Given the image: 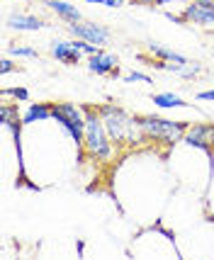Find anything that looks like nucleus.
Wrapping results in <instances>:
<instances>
[{"instance_id": "obj_2", "label": "nucleus", "mask_w": 214, "mask_h": 260, "mask_svg": "<svg viewBox=\"0 0 214 260\" xmlns=\"http://www.w3.org/2000/svg\"><path fill=\"white\" fill-rule=\"evenodd\" d=\"M110 134L105 129V122L98 112L88 110L85 112V148L90 153L93 158H100V160H107L110 153H112V146H110Z\"/></svg>"}, {"instance_id": "obj_12", "label": "nucleus", "mask_w": 214, "mask_h": 260, "mask_svg": "<svg viewBox=\"0 0 214 260\" xmlns=\"http://www.w3.org/2000/svg\"><path fill=\"white\" fill-rule=\"evenodd\" d=\"M154 105L163 107V110H170V107H185L188 102H182L178 95L173 92H161V95H154Z\"/></svg>"}, {"instance_id": "obj_16", "label": "nucleus", "mask_w": 214, "mask_h": 260, "mask_svg": "<svg viewBox=\"0 0 214 260\" xmlns=\"http://www.w3.org/2000/svg\"><path fill=\"white\" fill-rule=\"evenodd\" d=\"M8 95H15L17 100H27V98H29V92L24 90V88H12V90H3V98H8Z\"/></svg>"}, {"instance_id": "obj_18", "label": "nucleus", "mask_w": 214, "mask_h": 260, "mask_svg": "<svg viewBox=\"0 0 214 260\" xmlns=\"http://www.w3.org/2000/svg\"><path fill=\"white\" fill-rule=\"evenodd\" d=\"M192 3H197V5H202V8H209V10H214V0H192Z\"/></svg>"}, {"instance_id": "obj_15", "label": "nucleus", "mask_w": 214, "mask_h": 260, "mask_svg": "<svg viewBox=\"0 0 214 260\" xmlns=\"http://www.w3.org/2000/svg\"><path fill=\"white\" fill-rule=\"evenodd\" d=\"M134 80H139V83H154V80L148 78L146 73H139V71L129 73V76H124V83H134Z\"/></svg>"}, {"instance_id": "obj_3", "label": "nucleus", "mask_w": 214, "mask_h": 260, "mask_svg": "<svg viewBox=\"0 0 214 260\" xmlns=\"http://www.w3.org/2000/svg\"><path fill=\"white\" fill-rule=\"evenodd\" d=\"M139 124L144 129V134L151 139H161V141H178L185 136V124L170 122V119H158V117H141Z\"/></svg>"}, {"instance_id": "obj_19", "label": "nucleus", "mask_w": 214, "mask_h": 260, "mask_svg": "<svg viewBox=\"0 0 214 260\" xmlns=\"http://www.w3.org/2000/svg\"><path fill=\"white\" fill-rule=\"evenodd\" d=\"M0 63H3V66H0V68H3V73H8V71H12V61H10V58H3Z\"/></svg>"}, {"instance_id": "obj_10", "label": "nucleus", "mask_w": 214, "mask_h": 260, "mask_svg": "<svg viewBox=\"0 0 214 260\" xmlns=\"http://www.w3.org/2000/svg\"><path fill=\"white\" fill-rule=\"evenodd\" d=\"M51 117V107H46V105H32L27 112H24L22 122L24 124H32V122H44Z\"/></svg>"}, {"instance_id": "obj_17", "label": "nucleus", "mask_w": 214, "mask_h": 260, "mask_svg": "<svg viewBox=\"0 0 214 260\" xmlns=\"http://www.w3.org/2000/svg\"><path fill=\"white\" fill-rule=\"evenodd\" d=\"M10 54H15V56H37V51H34V49H24V46H20V49H17V46H12L10 49Z\"/></svg>"}, {"instance_id": "obj_1", "label": "nucleus", "mask_w": 214, "mask_h": 260, "mask_svg": "<svg viewBox=\"0 0 214 260\" xmlns=\"http://www.w3.org/2000/svg\"><path fill=\"white\" fill-rule=\"evenodd\" d=\"M100 117L112 141H132L134 144L136 132H144L139 119H132L127 112H122L119 107H112V105H105L100 110Z\"/></svg>"}, {"instance_id": "obj_22", "label": "nucleus", "mask_w": 214, "mask_h": 260, "mask_svg": "<svg viewBox=\"0 0 214 260\" xmlns=\"http://www.w3.org/2000/svg\"><path fill=\"white\" fill-rule=\"evenodd\" d=\"M154 3H158V5H166V3H170V0H154Z\"/></svg>"}, {"instance_id": "obj_13", "label": "nucleus", "mask_w": 214, "mask_h": 260, "mask_svg": "<svg viewBox=\"0 0 214 260\" xmlns=\"http://www.w3.org/2000/svg\"><path fill=\"white\" fill-rule=\"evenodd\" d=\"M148 51H151L154 56H161L163 61H173V63H188V58H185V56L175 54V51H168V49H161L158 44H148Z\"/></svg>"}, {"instance_id": "obj_14", "label": "nucleus", "mask_w": 214, "mask_h": 260, "mask_svg": "<svg viewBox=\"0 0 214 260\" xmlns=\"http://www.w3.org/2000/svg\"><path fill=\"white\" fill-rule=\"evenodd\" d=\"M0 119H3V124L10 126L12 132H17L20 129V124H17V107H0Z\"/></svg>"}, {"instance_id": "obj_8", "label": "nucleus", "mask_w": 214, "mask_h": 260, "mask_svg": "<svg viewBox=\"0 0 214 260\" xmlns=\"http://www.w3.org/2000/svg\"><path fill=\"white\" fill-rule=\"evenodd\" d=\"M185 20H192V22H197V24H214V10L192 3V5H188V10H185Z\"/></svg>"}, {"instance_id": "obj_9", "label": "nucleus", "mask_w": 214, "mask_h": 260, "mask_svg": "<svg viewBox=\"0 0 214 260\" xmlns=\"http://www.w3.org/2000/svg\"><path fill=\"white\" fill-rule=\"evenodd\" d=\"M46 5L54 12H58L64 20H68V22H80V12L76 10V5H68L64 0H46Z\"/></svg>"}, {"instance_id": "obj_23", "label": "nucleus", "mask_w": 214, "mask_h": 260, "mask_svg": "<svg viewBox=\"0 0 214 260\" xmlns=\"http://www.w3.org/2000/svg\"><path fill=\"white\" fill-rule=\"evenodd\" d=\"M88 3H102V0H88Z\"/></svg>"}, {"instance_id": "obj_7", "label": "nucleus", "mask_w": 214, "mask_h": 260, "mask_svg": "<svg viewBox=\"0 0 214 260\" xmlns=\"http://www.w3.org/2000/svg\"><path fill=\"white\" fill-rule=\"evenodd\" d=\"M51 54H54L58 61H64V63H78L80 61V51L73 46V42H54Z\"/></svg>"}, {"instance_id": "obj_21", "label": "nucleus", "mask_w": 214, "mask_h": 260, "mask_svg": "<svg viewBox=\"0 0 214 260\" xmlns=\"http://www.w3.org/2000/svg\"><path fill=\"white\" fill-rule=\"evenodd\" d=\"M197 98H200V100H214V90H207V92H200V95H197Z\"/></svg>"}, {"instance_id": "obj_5", "label": "nucleus", "mask_w": 214, "mask_h": 260, "mask_svg": "<svg viewBox=\"0 0 214 260\" xmlns=\"http://www.w3.org/2000/svg\"><path fill=\"white\" fill-rule=\"evenodd\" d=\"M185 141L190 146L200 148H212L214 146V126L212 124H197L185 132Z\"/></svg>"}, {"instance_id": "obj_20", "label": "nucleus", "mask_w": 214, "mask_h": 260, "mask_svg": "<svg viewBox=\"0 0 214 260\" xmlns=\"http://www.w3.org/2000/svg\"><path fill=\"white\" fill-rule=\"evenodd\" d=\"M107 8H119V5H124V0H102Z\"/></svg>"}, {"instance_id": "obj_6", "label": "nucleus", "mask_w": 214, "mask_h": 260, "mask_svg": "<svg viewBox=\"0 0 214 260\" xmlns=\"http://www.w3.org/2000/svg\"><path fill=\"white\" fill-rule=\"evenodd\" d=\"M88 68H90L93 73H112L114 68H117V56L114 54H102V51H98V54H93L90 61H88Z\"/></svg>"}, {"instance_id": "obj_11", "label": "nucleus", "mask_w": 214, "mask_h": 260, "mask_svg": "<svg viewBox=\"0 0 214 260\" xmlns=\"http://www.w3.org/2000/svg\"><path fill=\"white\" fill-rule=\"evenodd\" d=\"M8 24L15 27V29H24V32H29V29H39V27H42V22H39L37 17H29V15H15V17L8 20Z\"/></svg>"}, {"instance_id": "obj_4", "label": "nucleus", "mask_w": 214, "mask_h": 260, "mask_svg": "<svg viewBox=\"0 0 214 260\" xmlns=\"http://www.w3.org/2000/svg\"><path fill=\"white\" fill-rule=\"evenodd\" d=\"M71 34L73 37H78V39H85V42H90L95 46H102L107 44V39H110V32L100 27V24L95 22H71Z\"/></svg>"}]
</instances>
